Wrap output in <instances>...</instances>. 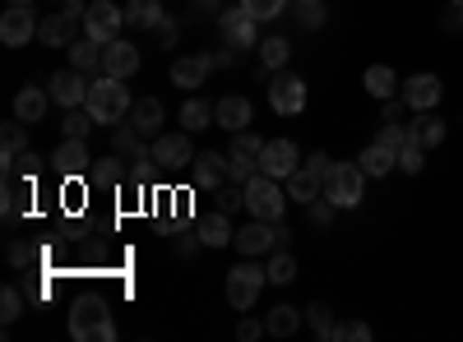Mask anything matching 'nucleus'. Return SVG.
I'll return each mask as SVG.
<instances>
[{
	"label": "nucleus",
	"mask_w": 463,
	"mask_h": 342,
	"mask_svg": "<svg viewBox=\"0 0 463 342\" xmlns=\"http://www.w3.org/2000/svg\"><path fill=\"white\" fill-rule=\"evenodd\" d=\"M65 51H70V65H74V69H93V65H102V42H93L89 32H84V37H74Z\"/></svg>",
	"instance_id": "7c9ffc66"
},
{
	"label": "nucleus",
	"mask_w": 463,
	"mask_h": 342,
	"mask_svg": "<svg viewBox=\"0 0 463 342\" xmlns=\"http://www.w3.org/2000/svg\"><path fill=\"white\" fill-rule=\"evenodd\" d=\"M297 19H301V28H320L325 23V5L320 0H297Z\"/></svg>",
	"instance_id": "c03bdc74"
},
{
	"label": "nucleus",
	"mask_w": 463,
	"mask_h": 342,
	"mask_svg": "<svg viewBox=\"0 0 463 342\" xmlns=\"http://www.w3.org/2000/svg\"><path fill=\"white\" fill-rule=\"evenodd\" d=\"M408 139L421 143V148H436L445 139V121L436 116V111H417V121L408 125Z\"/></svg>",
	"instance_id": "5701e85b"
},
{
	"label": "nucleus",
	"mask_w": 463,
	"mask_h": 342,
	"mask_svg": "<svg viewBox=\"0 0 463 342\" xmlns=\"http://www.w3.org/2000/svg\"><path fill=\"white\" fill-rule=\"evenodd\" d=\"M241 10H246L250 19L269 23V19H279V14L288 10V0H241Z\"/></svg>",
	"instance_id": "58836bf2"
},
{
	"label": "nucleus",
	"mask_w": 463,
	"mask_h": 342,
	"mask_svg": "<svg viewBox=\"0 0 463 342\" xmlns=\"http://www.w3.org/2000/svg\"><path fill=\"white\" fill-rule=\"evenodd\" d=\"M371 180L375 176H390L394 167H399V153H394V148H384V143H371V148H362V162H357Z\"/></svg>",
	"instance_id": "393cba45"
},
{
	"label": "nucleus",
	"mask_w": 463,
	"mask_h": 342,
	"mask_svg": "<svg viewBox=\"0 0 463 342\" xmlns=\"http://www.w3.org/2000/svg\"><path fill=\"white\" fill-rule=\"evenodd\" d=\"M195 245H200V236H181L176 241V254H195Z\"/></svg>",
	"instance_id": "864d4df0"
},
{
	"label": "nucleus",
	"mask_w": 463,
	"mask_h": 342,
	"mask_svg": "<svg viewBox=\"0 0 463 342\" xmlns=\"http://www.w3.org/2000/svg\"><path fill=\"white\" fill-rule=\"evenodd\" d=\"M297 167H301V148H297L292 139H269V143H264V153H260V171H264V176L288 180Z\"/></svg>",
	"instance_id": "9d476101"
},
{
	"label": "nucleus",
	"mask_w": 463,
	"mask_h": 342,
	"mask_svg": "<svg viewBox=\"0 0 463 342\" xmlns=\"http://www.w3.org/2000/svg\"><path fill=\"white\" fill-rule=\"evenodd\" d=\"M366 171L357 162H334V171L325 176V199H334L338 208H357L366 199Z\"/></svg>",
	"instance_id": "20e7f679"
},
{
	"label": "nucleus",
	"mask_w": 463,
	"mask_h": 342,
	"mask_svg": "<svg viewBox=\"0 0 463 342\" xmlns=\"http://www.w3.org/2000/svg\"><path fill=\"white\" fill-rule=\"evenodd\" d=\"M37 37H43L47 47H70L74 42V19L61 10V14H52V19H43V28H37Z\"/></svg>",
	"instance_id": "c756f323"
},
{
	"label": "nucleus",
	"mask_w": 463,
	"mask_h": 342,
	"mask_svg": "<svg viewBox=\"0 0 463 342\" xmlns=\"http://www.w3.org/2000/svg\"><path fill=\"white\" fill-rule=\"evenodd\" d=\"M213 199H218V213H237L246 208V189H213Z\"/></svg>",
	"instance_id": "a18cd8bd"
},
{
	"label": "nucleus",
	"mask_w": 463,
	"mask_h": 342,
	"mask_svg": "<svg viewBox=\"0 0 463 342\" xmlns=\"http://www.w3.org/2000/svg\"><path fill=\"white\" fill-rule=\"evenodd\" d=\"M19 315H24V291L19 287H5V291H0V319L14 324Z\"/></svg>",
	"instance_id": "a19ab883"
},
{
	"label": "nucleus",
	"mask_w": 463,
	"mask_h": 342,
	"mask_svg": "<svg viewBox=\"0 0 463 342\" xmlns=\"http://www.w3.org/2000/svg\"><path fill=\"white\" fill-rule=\"evenodd\" d=\"M260 333H269V328H264V324H255V319H241V328H237V337H241V342H255Z\"/></svg>",
	"instance_id": "3c124183"
},
{
	"label": "nucleus",
	"mask_w": 463,
	"mask_h": 342,
	"mask_svg": "<svg viewBox=\"0 0 463 342\" xmlns=\"http://www.w3.org/2000/svg\"><path fill=\"white\" fill-rule=\"evenodd\" d=\"M47 93H52V102L56 106H65V111H74V106H84L89 102V79H84V69H56L52 74V84H47Z\"/></svg>",
	"instance_id": "9b49d317"
},
{
	"label": "nucleus",
	"mask_w": 463,
	"mask_h": 342,
	"mask_svg": "<svg viewBox=\"0 0 463 342\" xmlns=\"http://www.w3.org/2000/svg\"><path fill=\"white\" fill-rule=\"evenodd\" d=\"M130 125H135L139 134H158V130H163V102H158V97H139V102L130 106Z\"/></svg>",
	"instance_id": "b1692460"
},
{
	"label": "nucleus",
	"mask_w": 463,
	"mask_h": 342,
	"mask_svg": "<svg viewBox=\"0 0 463 342\" xmlns=\"http://www.w3.org/2000/svg\"><path fill=\"white\" fill-rule=\"evenodd\" d=\"M116 162H121V158H102V167H93L89 176H93V180H102V185H111L116 176H121V167H116Z\"/></svg>",
	"instance_id": "de8ad7c7"
},
{
	"label": "nucleus",
	"mask_w": 463,
	"mask_h": 342,
	"mask_svg": "<svg viewBox=\"0 0 463 342\" xmlns=\"http://www.w3.org/2000/svg\"><path fill=\"white\" fill-rule=\"evenodd\" d=\"M241 189H246V208H250V217H264V222H279V217H283V208H288V189H283L274 176L255 171Z\"/></svg>",
	"instance_id": "7ed1b4c3"
},
{
	"label": "nucleus",
	"mask_w": 463,
	"mask_h": 342,
	"mask_svg": "<svg viewBox=\"0 0 463 342\" xmlns=\"http://www.w3.org/2000/svg\"><path fill=\"white\" fill-rule=\"evenodd\" d=\"M190 180H195V189H222V180H227V158L200 153L195 162H190Z\"/></svg>",
	"instance_id": "4be33fe9"
},
{
	"label": "nucleus",
	"mask_w": 463,
	"mask_h": 342,
	"mask_svg": "<svg viewBox=\"0 0 463 342\" xmlns=\"http://www.w3.org/2000/svg\"><path fill=\"white\" fill-rule=\"evenodd\" d=\"M121 28H126V10L121 5H111V0H98V5H89V14H84V32L93 37V42H116L121 37Z\"/></svg>",
	"instance_id": "6e6552de"
},
{
	"label": "nucleus",
	"mask_w": 463,
	"mask_h": 342,
	"mask_svg": "<svg viewBox=\"0 0 463 342\" xmlns=\"http://www.w3.org/2000/svg\"><path fill=\"white\" fill-rule=\"evenodd\" d=\"M362 84H366V93H371V97H380V102H390V97L403 88V84H399V74H394L390 65H371Z\"/></svg>",
	"instance_id": "a878e982"
},
{
	"label": "nucleus",
	"mask_w": 463,
	"mask_h": 342,
	"mask_svg": "<svg viewBox=\"0 0 463 342\" xmlns=\"http://www.w3.org/2000/svg\"><path fill=\"white\" fill-rule=\"evenodd\" d=\"M440 93H445V84L436 79V74H412V79H403V88H399L403 106H412V111H436Z\"/></svg>",
	"instance_id": "2eb2a0df"
},
{
	"label": "nucleus",
	"mask_w": 463,
	"mask_h": 342,
	"mask_svg": "<svg viewBox=\"0 0 463 342\" xmlns=\"http://www.w3.org/2000/svg\"><path fill=\"white\" fill-rule=\"evenodd\" d=\"M288 56H292L288 37H264V42H260V60H264V69H283Z\"/></svg>",
	"instance_id": "f704fd0d"
},
{
	"label": "nucleus",
	"mask_w": 463,
	"mask_h": 342,
	"mask_svg": "<svg viewBox=\"0 0 463 342\" xmlns=\"http://www.w3.org/2000/svg\"><path fill=\"white\" fill-rule=\"evenodd\" d=\"M163 19H167L163 0H130V5H126V23L130 28H158Z\"/></svg>",
	"instance_id": "cd10ccee"
},
{
	"label": "nucleus",
	"mask_w": 463,
	"mask_h": 342,
	"mask_svg": "<svg viewBox=\"0 0 463 342\" xmlns=\"http://www.w3.org/2000/svg\"><path fill=\"white\" fill-rule=\"evenodd\" d=\"M181 125H185V130H209V125H213V106H209L204 97H190V102L181 106Z\"/></svg>",
	"instance_id": "72a5a7b5"
},
{
	"label": "nucleus",
	"mask_w": 463,
	"mask_h": 342,
	"mask_svg": "<svg viewBox=\"0 0 463 342\" xmlns=\"http://www.w3.org/2000/svg\"><path fill=\"white\" fill-rule=\"evenodd\" d=\"M454 5H463V0H454Z\"/></svg>",
	"instance_id": "4d7b16f0"
},
{
	"label": "nucleus",
	"mask_w": 463,
	"mask_h": 342,
	"mask_svg": "<svg viewBox=\"0 0 463 342\" xmlns=\"http://www.w3.org/2000/svg\"><path fill=\"white\" fill-rule=\"evenodd\" d=\"M306 208H311V222H316V226H329V222H334V213H338V204H334V199H325V195H320V199H311Z\"/></svg>",
	"instance_id": "49530a36"
},
{
	"label": "nucleus",
	"mask_w": 463,
	"mask_h": 342,
	"mask_svg": "<svg viewBox=\"0 0 463 342\" xmlns=\"http://www.w3.org/2000/svg\"><path fill=\"white\" fill-rule=\"evenodd\" d=\"M89 162H93V158H89V143H84V139H61V148L52 153V167H56L61 176H70V180L89 176V171H93Z\"/></svg>",
	"instance_id": "f3484780"
},
{
	"label": "nucleus",
	"mask_w": 463,
	"mask_h": 342,
	"mask_svg": "<svg viewBox=\"0 0 463 342\" xmlns=\"http://www.w3.org/2000/svg\"><path fill=\"white\" fill-rule=\"evenodd\" d=\"M213 125H218V130H227V134L250 130V125H255V106H250V97H241V93L218 97V106H213Z\"/></svg>",
	"instance_id": "f8f14e48"
},
{
	"label": "nucleus",
	"mask_w": 463,
	"mask_h": 342,
	"mask_svg": "<svg viewBox=\"0 0 463 342\" xmlns=\"http://www.w3.org/2000/svg\"><path fill=\"white\" fill-rule=\"evenodd\" d=\"M375 143H384V148H394V153H399V148L408 143V130H403L399 121H384V125H380V134H375Z\"/></svg>",
	"instance_id": "37998d69"
},
{
	"label": "nucleus",
	"mask_w": 463,
	"mask_h": 342,
	"mask_svg": "<svg viewBox=\"0 0 463 342\" xmlns=\"http://www.w3.org/2000/svg\"><path fill=\"white\" fill-rule=\"evenodd\" d=\"M232 245H237L246 259H255V254H264V250H283V245H288V232H283L279 222L250 217V222L241 226V232H237V241H232Z\"/></svg>",
	"instance_id": "423d86ee"
},
{
	"label": "nucleus",
	"mask_w": 463,
	"mask_h": 342,
	"mask_svg": "<svg viewBox=\"0 0 463 342\" xmlns=\"http://www.w3.org/2000/svg\"><path fill=\"white\" fill-rule=\"evenodd\" d=\"M209 74H213V56H181V60H172V84L176 88H204Z\"/></svg>",
	"instance_id": "aec40b11"
},
{
	"label": "nucleus",
	"mask_w": 463,
	"mask_h": 342,
	"mask_svg": "<svg viewBox=\"0 0 463 342\" xmlns=\"http://www.w3.org/2000/svg\"><path fill=\"white\" fill-rule=\"evenodd\" d=\"M89 111H93V121L98 125H116L121 116H130V93H126V79H111V74H102V79H93L89 84V102H84Z\"/></svg>",
	"instance_id": "f257e3e1"
},
{
	"label": "nucleus",
	"mask_w": 463,
	"mask_h": 342,
	"mask_svg": "<svg viewBox=\"0 0 463 342\" xmlns=\"http://www.w3.org/2000/svg\"><path fill=\"white\" fill-rule=\"evenodd\" d=\"M320 176L316 171H306V167H297L292 176H288V199H297V204H311V199H320Z\"/></svg>",
	"instance_id": "c85d7f7f"
},
{
	"label": "nucleus",
	"mask_w": 463,
	"mask_h": 342,
	"mask_svg": "<svg viewBox=\"0 0 463 342\" xmlns=\"http://www.w3.org/2000/svg\"><path fill=\"white\" fill-rule=\"evenodd\" d=\"M24 148H28V139H24V121H10L5 134H0V162L14 167V162L24 158Z\"/></svg>",
	"instance_id": "2f4dec72"
},
{
	"label": "nucleus",
	"mask_w": 463,
	"mask_h": 342,
	"mask_svg": "<svg viewBox=\"0 0 463 342\" xmlns=\"http://www.w3.org/2000/svg\"><path fill=\"white\" fill-rule=\"evenodd\" d=\"M264 282H269V269H260V263H237V269L227 273V300H232V310H250L255 296L264 291Z\"/></svg>",
	"instance_id": "0eeeda50"
},
{
	"label": "nucleus",
	"mask_w": 463,
	"mask_h": 342,
	"mask_svg": "<svg viewBox=\"0 0 463 342\" xmlns=\"http://www.w3.org/2000/svg\"><path fill=\"white\" fill-rule=\"evenodd\" d=\"M47 102H52V93L47 88H19L14 93V121H24V125H37V121H43L47 116Z\"/></svg>",
	"instance_id": "412c9836"
},
{
	"label": "nucleus",
	"mask_w": 463,
	"mask_h": 342,
	"mask_svg": "<svg viewBox=\"0 0 463 342\" xmlns=\"http://www.w3.org/2000/svg\"><path fill=\"white\" fill-rule=\"evenodd\" d=\"M5 259L14 263V269H28V259H33V250H28L24 241H10V250H5Z\"/></svg>",
	"instance_id": "8fccbe9b"
},
{
	"label": "nucleus",
	"mask_w": 463,
	"mask_h": 342,
	"mask_svg": "<svg viewBox=\"0 0 463 342\" xmlns=\"http://www.w3.org/2000/svg\"><path fill=\"white\" fill-rule=\"evenodd\" d=\"M269 106H274L279 116H297V111L306 106V79H297V74H279V79L269 84Z\"/></svg>",
	"instance_id": "dca6fc26"
},
{
	"label": "nucleus",
	"mask_w": 463,
	"mask_h": 342,
	"mask_svg": "<svg viewBox=\"0 0 463 342\" xmlns=\"http://www.w3.org/2000/svg\"><path fill=\"white\" fill-rule=\"evenodd\" d=\"M301 167H306V171H316V176H320V185H325V176H329V171H334V162H329V158H325V153H311V158H306V162H301Z\"/></svg>",
	"instance_id": "09e8293b"
},
{
	"label": "nucleus",
	"mask_w": 463,
	"mask_h": 342,
	"mask_svg": "<svg viewBox=\"0 0 463 342\" xmlns=\"http://www.w3.org/2000/svg\"><path fill=\"white\" fill-rule=\"evenodd\" d=\"M264 328L274 333V337H292L301 328V315L292 306H274V310H269V319H264Z\"/></svg>",
	"instance_id": "473e14b6"
},
{
	"label": "nucleus",
	"mask_w": 463,
	"mask_h": 342,
	"mask_svg": "<svg viewBox=\"0 0 463 342\" xmlns=\"http://www.w3.org/2000/svg\"><path fill=\"white\" fill-rule=\"evenodd\" d=\"M260 153H264V139H260L255 130L232 134V148H227V180L246 185V180L260 171Z\"/></svg>",
	"instance_id": "39448f33"
},
{
	"label": "nucleus",
	"mask_w": 463,
	"mask_h": 342,
	"mask_svg": "<svg viewBox=\"0 0 463 342\" xmlns=\"http://www.w3.org/2000/svg\"><path fill=\"white\" fill-rule=\"evenodd\" d=\"M195 236H200V245H213V250L237 241V232H232L227 213H218V208H213V217H204V222H200V232H195Z\"/></svg>",
	"instance_id": "bb28decb"
},
{
	"label": "nucleus",
	"mask_w": 463,
	"mask_h": 342,
	"mask_svg": "<svg viewBox=\"0 0 463 342\" xmlns=\"http://www.w3.org/2000/svg\"><path fill=\"white\" fill-rule=\"evenodd\" d=\"M135 69H139V47L135 42L116 37V42L102 47V74H111V79H130Z\"/></svg>",
	"instance_id": "a211bd4d"
},
{
	"label": "nucleus",
	"mask_w": 463,
	"mask_h": 342,
	"mask_svg": "<svg viewBox=\"0 0 463 342\" xmlns=\"http://www.w3.org/2000/svg\"><path fill=\"white\" fill-rule=\"evenodd\" d=\"M421 167H427V148L408 139V143L399 148V171H403V176H417Z\"/></svg>",
	"instance_id": "4c0bfd02"
},
{
	"label": "nucleus",
	"mask_w": 463,
	"mask_h": 342,
	"mask_svg": "<svg viewBox=\"0 0 463 342\" xmlns=\"http://www.w3.org/2000/svg\"><path fill=\"white\" fill-rule=\"evenodd\" d=\"M93 125H98V121H93L89 106H84V111H65V139H89Z\"/></svg>",
	"instance_id": "ea45409f"
},
{
	"label": "nucleus",
	"mask_w": 463,
	"mask_h": 342,
	"mask_svg": "<svg viewBox=\"0 0 463 342\" xmlns=\"http://www.w3.org/2000/svg\"><path fill=\"white\" fill-rule=\"evenodd\" d=\"M190 162H195L190 134H158V139H153V167L176 171V167H190Z\"/></svg>",
	"instance_id": "4468645a"
},
{
	"label": "nucleus",
	"mask_w": 463,
	"mask_h": 342,
	"mask_svg": "<svg viewBox=\"0 0 463 342\" xmlns=\"http://www.w3.org/2000/svg\"><path fill=\"white\" fill-rule=\"evenodd\" d=\"M70 337L74 342H111L116 324H111L107 300H80V306L70 310Z\"/></svg>",
	"instance_id": "f03ea898"
},
{
	"label": "nucleus",
	"mask_w": 463,
	"mask_h": 342,
	"mask_svg": "<svg viewBox=\"0 0 463 342\" xmlns=\"http://www.w3.org/2000/svg\"><path fill=\"white\" fill-rule=\"evenodd\" d=\"M111 148H116V158H121V162H135V171H144V167L153 162V148H144V134H139L135 125H121V130H116Z\"/></svg>",
	"instance_id": "6ab92c4d"
},
{
	"label": "nucleus",
	"mask_w": 463,
	"mask_h": 342,
	"mask_svg": "<svg viewBox=\"0 0 463 342\" xmlns=\"http://www.w3.org/2000/svg\"><path fill=\"white\" fill-rule=\"evenodd\" d=\"M306 324H311V333L316 337H334V310L325 306V300H316V306H306Z\"/></svg>",
	"instance_id": "c9c22d12"
},
{
	"label": "nucleus",
	"mask_w": 463,
	"mask_h": 342,
	"mask_svg": "<svg viewBox=\"0 0 463 342\" xmlns=\"http://www.w3.org/2000/svg\"><path fill=\"white\" fill-rule=\"evenodd\" d=\"M292 278H297V259H292L288 250H274V259H269V282L288 287Z\"/></svg>",
	"instance_id": "e433bc0d"
},
{
	"label": "nucleus",
	"mask_w": 463,
	"mask_h": 342,
	"mask_svg": "<svg viewBox=\"0 0 463 342\" xmlns=\"http://www.w3.org/2000/svg\"><path fill=\"white\" fill-rule=\"evenodd\" d=\"M195 5H200L204 14H222V10H218V5H222V0H195Z\"/></svg>",
	"instance_id": "5fc2aeb1"
},
{
	"label": "nucleus",
	"mask_w": 463,
	"mask_h": 342,
	"mask_svg": "<svg viewBox=\"0 0 463 342\" xmlns=\"http://www.w3.org/2000/svg\"><path fill=\"white\" fill-rule=\"evenodd\" d=\"M218 32H222V42H227L232 51L260 47V19H250L246 10H222V14H218Z\"/></svg>",
	"instance_id": "1a4fd4ad"
},
{
	"label": "nucleus",
	"mask_w": 463,
	"mask_h": 342,
	"mask_svg": "<svg viewBox=\"0 0 463 342\" xmlns=\"http://www.w3.org/2000/svg\"><path fill=\"white\" fill-rule=\"evenodd\" d=\"M366 337H371V324L366 319H347V324L334 328V342H366Z\"/></svg>",
	"instance_id": "79ce46f5"
},
{
	"label": "nucleus",
	"mask_w": 463,
	"mask_h": 342,
	"mask_svg": "<svg viewBox=\"0 0 463 342\" xmlns=\"http://www.w3.org/2000/svg\"><path fill=\"white\" fill-rule=\"evenodd\" d=\"M176 32H181V28H176V19H163V23H158V37H163V47H172V42H176Z\"/></svg>",
	"instance_id": "603ef678"
},
{
	"label": "nucleus",
	"mask_w": 463,
	"mask_h": 342,
	"mask_svg": "<svg viewBox=\"0 0 463 342\" xmlns=\"http://www.w3.org/2000/svg\"><path fill=\"white\" fill-rule=\"evenodd\" d=\"M10 5H28V10H33V0H10Z\"/></svg>",
	"instance_id": "6e6d98bb"
},
{
	"label": "nucleus",
	"mask_w": 463,
	"mask_h": 342,
	"mask_svg": "<svg viewBox=\"0 0 463 342\" xmlns=\"http://www.w3.org/2000/svg\"><path fill=\"white\" fill-rule=\"evenodd\" d=\"M37 28H43V23L33 19L28 5H10L5 14H0V42H5V47H28L37 37Z\"/></svg>",
	"instance_id": "ddd939ff"
}]
</instances>
